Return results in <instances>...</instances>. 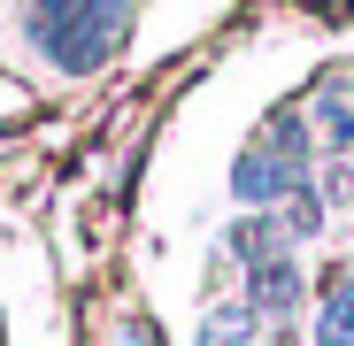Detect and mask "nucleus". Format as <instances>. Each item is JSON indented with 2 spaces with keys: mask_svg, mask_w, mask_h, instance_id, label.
<instances>
[{
  "mask_svg": "<svg viewBox=\"0 0 354 346\" xmlns=\"http://www.w3.org/2000/svg\"><path fill=\"white\" fill-rule=\"evenodd\" d=\"M124 31H131V0H24V39L62 77H93L100 62H115Z\"/></svg>",
  "mask_w": 354,
  "mask_h": 346,
  "instance_id": "f257e3e1",
  "label": "nucleus"
},
{
  "mask_svg": "<svg viewBox=\"0 0 354 346\" xmlns=\"http://www.w3.org/2000/svg\"><path fill=\"white\" fill-rule=\"evenodd\" d=\"M231 193H239L247 208H270V200H301L308 193V124L301 115H270L262 139L231 162Z\"/></svg>",
  "mask_w": 354,
  "mask_h": 346,
  "instance_id": "f03ea898",
  "label": "nucleus"
},
{
  "mask_svg": "<svg viewBox=\"0 0 354 346\" xmlns=\"http://www.w3.org/2000/svg\"><path fill=\"white\" fill-rule=\"evenodd\" d=\"M247 269H254V285H247V308H254V316L285 323L292 308H301V262H292V254H262V262H247Z\"/></svg>",
  "mask_w": 354,
  "mask_h": 346,
  "instance_id": "7ed1b4c3",
  "label": "nucleus"
},
{
  "mask_svg": "<svg viewBox=\"0 0 354 346\" xmlns=\"http://www.w3.org/2000/svg\"><path fill=\"white\" fill-rule=\"evenodd\" d=\"M316 124L331 131L339 154H354V70H324V85H316Z\"/></svg>",
  "mask_w": 354,
  "mask_h": 346,
  "instance_id": "20e7f679",
  "label": "nucleus"
},
{
  "mask_svg": "<svg viewBox=\"0 0 354 346\" xmlns=\"http://www.w3.org/2000/svg\"><path fill=\"white\" fill-rule=\"evenodd\" d=\"M316 346H354V269H339V277H331L324 316H316Z\"/></svg>",
  "mask_w": 354,
  "mask_h": 346,
  "instance_id": "39448f33",
  "label": "nucleus"
},
{
  "mask_svg": "<svg viewBox=\"0 0 354 346\" xmlns=\"http://www.w3.org/2000/svg\"><path fill=\"white\" fill-rule=\"evenodd\" d=\"M262 316L247 308V300H231V308H216L208 323H201V346H247V331H254Z\"/></svg>",
  "mask_w": 354,
  "mask_h": 346,
  "instance_id": "423d86ee",
  "label": "nucleus"
}]
</instances>
